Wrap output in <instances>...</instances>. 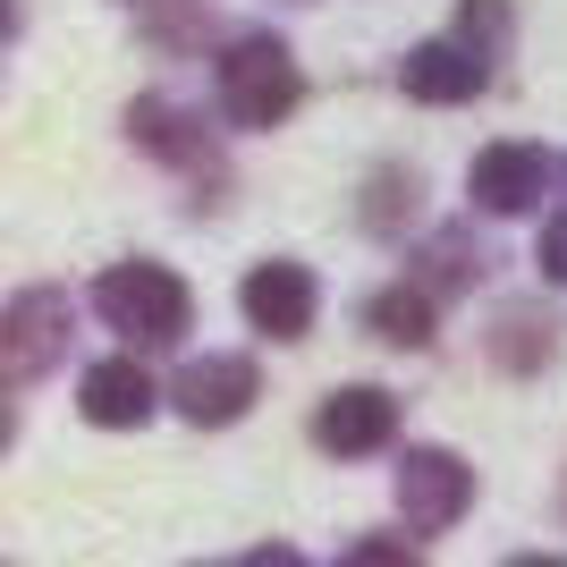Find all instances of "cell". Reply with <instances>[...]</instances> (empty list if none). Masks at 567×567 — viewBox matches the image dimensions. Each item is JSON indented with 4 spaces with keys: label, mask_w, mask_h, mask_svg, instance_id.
Returning <instances> with one entry per match:
<instances>
[{
    "label": "cell",
    "mask_w": 567,
    "mask_h": 567,
    "mask_svg": "<svg viewBox=\"0 0 567 567\" xmlns=\"http://www.w3.org/2000/svg\"><path fill=\"white\" fill-rule=\"evenodd\" d=\"M153 373H144L136 355H102V364H85V381H76V406H85V424H102V432H127V424H144L153 415Z\"/></svg>",
    "instance_id": "8"
},
{
    "label": "cell",
    "mask_w": 567,
    "mask_h": 567,
    "mask_svg": "<svg viewBox=\"0 0 567 567\" xmlns=\"http://www.w3.org/2000/svg\"><path fill=\"white\" fill-rule=\"evenodd\" d=\"M339 567H415V550H406L399 534H364V543H355Z\"/></svg>",
    "instance_id": "12"
},
{
    "label": "cell",
    "mask_w": 567,
    "mask_h": 567,
    "mask_svg": "<svg viewBox=\"0 0 567 567\" xmlns=\"http://www.w3.org/2000/svg\"><path fill=\"white\" fill-rule=\"evenodd\" d=\"M508 567H567V559H550V550H525V559H508Z\"/></svg>",
    "instance_id": "16"
},
{
    "label": "cell",
    "mask_w": 567,
    "mask_h": 567,
    "mask_svg": "<svg viewBox=\"0 0 567 567\" xmlns=\"http://www.w3.org/2000/svg\"><path fill=\"white\" fill-rule=\"evenodd\" d=\"M169 399H178L187 424H237L255 406V364L246 355H204V364H187V373L169 381Z\"/></svg>",
    "instance_id": "7"
},
{
    "label": "cell",
    "mask_w": 567,
    "mask_h": 567,
    "mask_svg": "<svg viewBox=\"0 0 567 567\" xmlns=\"http://www.w3.org/2000/svg\"><path fill=\"white\" fill-rule=\"evenodd\" d=\"M9 432H18V415H9V399H0V450H9Z\"/></svg>",
    "instance_id": "17"
},
{
    "label": "cell",
    "mask_w": 567,
    "mask_h": 567,
    "mask_svg": "<svg viewBox=\"0 0 567 567\" xmlns=\"http://www.w3.org/2000/svg\"><path fill=\"white\" fill-rule=\"evenodd\" d=\"M399 85L415 102H466L474 85H483V60H474L466 43H415L399 60Z\"/></svg>",
    "instance_id": "10"
},
{
    "label": "cell",
    "mask_w": 567,
    "mask_h": 567,
    "mask_svg": "<svg viewBox=\"0 0 567 567\" xmlns=\"http://www.w3.org/2000/svg\"><path fill=\"white\" fill-rule=\"evenodd\" d=\"M457 25H466V51L483 60V43H499V25H508V18H499V0H466V9H457Z\"/></svg>",
    "instance_id": "13"
},
{
    "label": "cell",
    "mask_w": 567,
    "mask_h": 567,
    "mask_svg": "<svg viewBox=\"0 0 567 567\" xmlns=\"http://www.w3.org/2000/svg\"><path fill=\"white\" fill-rule=\"evenodd\" d=\"M0 34H9V0H0Z\"/></svg>",
    "instance_id": "18"
},
{
    "label": "cell",
    "mask_w": 567,
    "mask_h": 567,
    "mask_svg": "<svg viewBox=\"0 0 567 567\" xmlns=\"http://www.w3.org/2000/svg\"><path fill=\"white\" fill-rule=\"evenodd\" d=\"M543 271H550V280L567 288V213H559V220L543 229Z\"/></svg>",
    "instance_id": "14"
},
{
    "label": "cell",
    "mask_w": 567,
    "mask_h": 567,
    "mask_svg": "<svg viewBox=\"0 0 567 567\" xmlns=\"http://www.w3.org/2000/svg\"><path fill=\"white\" fill-rule=\"evenodd\" d=\"M390 432H399V399H390V390H373V381L331 390V399H322V415H313V441H322V450H339V457L390 450Z\"/></svg>",
    "instance_id": "6"
},
{
    "label": "cell",
    "mask_w": 567,
    "mask_h": 567,
    "mask_svg": "<svg viewBox=\"0 0 567 567\" xmlns=\"http://www.w3.org/2000/svg\"><path fill=\"white\" fill-rule=\"evenodd\" d=\"M297 60H288V43H271V34H246V43H229V60H220V111L237 118V127H280L288 111H297Z\"/></svg>",
    "instance_id": "2"
},
{
    "label": "cell",
    "mask_w": 567,
    "mask_h": 567,
    "mask_svg": "<svg viewBox=\"0 0 567 567\" xmlns=\"http://www.w3.org/2000/svg\"><path fill=\"white\" fill-rule=\"evenodd\" d=\"M237 567H306V559H297V550H288V543H262V550H246V559H237Z\"/></svg>",
    "instance_id": "15"
},
{
    "label": "cell",
    "mask_w": 567,
    "mask_h": 567,
    "mask_svg": "<svg viewBox=\"0 0 567 567\" xmlns=\"http://www.w3.org/2000/svg\"><path fill=\"white\" fill-rule=\"evenodd\" d=\"M373 331L390 339V348H424L432 339V297L424 288H381L373 297Z\"/></svg>",
    "instance_id": "11"
},
{
    "label": "cell",
    "mask_w": 567,
    "mask_h": 567,
    "mask_svg": "<svg viewBox=\"0 0 567 567\" xmlns=\"http://www.w3.org/2000/svg\"><path fill=\"white\" fill-rule=\"evenodd\" d=\"M550 187V162L534 144H492V153H474V204L483 213H534Z\"/></svg>",
    "instance_id": "9"
},
{
    "label": "cell",
    "mask_w": 567,
    "mask_h": 567,
    "mask_svg": "<svg viewBox=\"0 0 567 567\" xmlns=\"http://www.w3.org/2000/svg\"><path fill=\"white\" fill-rule=\"evenodd\" d=\"M94 306L111 331L144 339V348H169V339H187V280L162 271V262H118L94 280Z\"/></svg>",
    "instance_id": "1"
},
{
    "label": "cell",
    "mask_w": 567,
    "mask_h": 567,
    "mask_svg": "<svg viewBox=\"0 0 567 567\" xmlns=\"http://www.w3.org/2000/svg\"><path fill=\"white\" fill-rule=\"evenodd\" d=\"M60 348H69V297L60 288H25L18 306L0 313V373L25 381L43 364H60Z\"/></svg>",
    "instance_id": "3"
},
{
    "label": "cell",
    "mask_w": 567,
    "mask_h": 567,
    "mask_svg": "<svg viewBox=\"0 0 567 567\" xmlns=\"http://www.w3.org/2000/svg\"><path fill=\"white\" fill-rule=\"evenodd\" d=\"M466 499H474V474L457 466L450 450H406V466H399V517L415 525V534L457 525V517H466Z\"/></svg>",
    "instance_id": "4"
},
{
    "label": "cell",
    "mask_w": 567,
    "mask_h": 567,
    "mask_svg": "<svg viewBox=\"0 0 567 567\" xmlns=\"http://www.w3.org/2000/svg\"><path fill=\"white\" fill-rule=\"evenodd\" d=\"M237 297H246V322H255L262 339H306L313 331V306H322L306 262H255Z\"/></svg>",
    "instance_id": "5"
}]
</instances>
